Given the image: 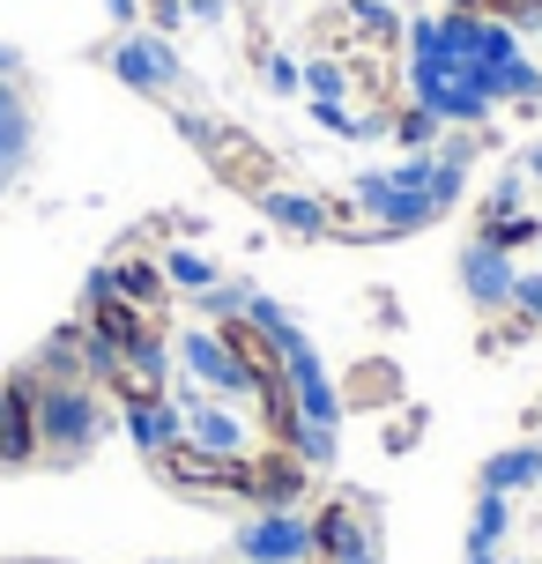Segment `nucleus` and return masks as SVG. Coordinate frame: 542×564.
Segmentation results:
<instances>
[{
    "label": "nucleus",
    "mask_w": 542,
    "mask_h": 564,
    "mask_svg": "<svg viewBox=\"0 0 542 564\" xmlns=\"http://www.w3.org/2000/svg\"><path fill=\"white\" fill-rule=\"evenodd\" d=\"M513 528V498H498V490H476V512H468V550H498Z\"/></svg>",
    "instance_id": "obj_19"
},
{
    "label": "nucleus",
    "mask_w": 542,
    "mask_h": 564,
    "mask_svg": "<svg viewBox=\"0 0 542 564\" xmlns=\"http://www.w3.org/2000/svg\"><path fill=\"white\" fill-rule=\"evenodd\" d=\"M178 23H186V8H178V0H142V30H156V37H172Z\"/></svg>",
    "instance_id": "obj_25"
},
{
    "label": "nucleus",
    "mask_w": 542,
    "mask_h": 564,
    "mask_svg": "<svg viewBox=\"0 0 542 564\" xmlns=\"http://www.w3.org/2000/svg\"><path fill=\"white\" fill-rule=\"evenodd\" d=\"M424 431H431V409H424V401H416V409L401 401V409H387V438H379V446H387V453L401 460V453H416V446H424Z\"/></svg>",
    "instance_id": "obj_21"
},
{
    "label": "nucleus",
    "mask_w": 542,
    "mask_h": 564,
    "mask_svg": "<svg viewBox=\"0 0 542 564\" xmlns=\"http://www.w3.org/2000/svg\"><path fill=\"white\" fill-rule=\"evenodd\" d=\"M498 564H513V557H498Z\"/></svg>",
    "instance_id": "obj_32"
},
{
    "label": "nucleus",
    "mask_w": 542,
    "mask_h": 564,
    "mask_svg": "<svg viewBox=\"0 0 542 564\" xmlns=\"http://www.w3.org/2000/svg\"><path fill=\"white\" fill-rule=\"evenodd\" d=\"M149 564H178V557H149Z\"/></svg>",
    "instance_id": "obj_31"
},
{
    "label": "nucleus",
    "mask_w": 542,
    "mask_h": 564,
    "mask_svg": "<svg viewBox=\"0 0 542 564\" xmlns=\"http://www.w3.org/2000/svg\"><path fill=\"white\" fill-rule=\"evenodd\" d=\"M178 8H186V23H208V30L230 15V0H178Z\"/></svg>",
    "instance_id": "obj_26"
},
{
    "label": "nucleus",
    "mask_w": 542,
    "mask_h": 564,
    "mask_svg": "<svg viewBox=\"0 0 542 564\" xmlns=\"http://www.w3.org/2000/svg\"><path fill=\"white\" fill-rule=\"evenodd\" d=\"M520 171H528V178H542V141L528 149V156H520Z\"/></svg>",
    "instance_id": "obj_29"
},
{
    "label": "nucleus",
    "mask_w": 542,
    "mask_h": 564,
    "mask_svg": "<svg viewBox=\"0 0 542 564\" xmlns=\"http://www.w3.org/2000/svg\"><path fill=\"white\" fill-rule=\"evenodd\" d=\"M75 319L89 327V341H97V349H172V312H156V305H142V297H127L105 260L89 268Z\"/></svg>",
    "instance_id": "obj_3"
},
{
    "label": "nucleus",
    "mask_w": 542,
    "mask_h": 564,
    "mask_svg": "<svg viewBox=\"0 0 542 564\" xmlns=\"http://www.w3.org/2000/svg\"><path fill=\"white\" fill-rule=\"evenodd\" d=\"M460 15H484V23H506V30H528L542 23V0H446Z\"/></svg>",
    "instance_id": "obj_22"
},
{
    "label": "nucleus",
    "mask_w": 542,
    "mask_h": 564,
    "mask_svg": "<svg viewBox=\"0 0 542 564\" xmlns=\"http://www.w3.org/2000/svg\"><path fill=\"white\" fill-rule=\"evenodd\" d=\"M260 83L275 89V97H305V59L297 53H268L260 59Z\"/></svg>",
    "instance_id": "obj_23"
},
{
    "label": "nucleus",
    "mask_w": 542,
    "mask_h": 564,
    "mask_svg": "<svg viewBox=\"0 0 542 564\" xmlns=\"http://www.w3.org/2000/svg\"><path fill=\"white\" fill-rule=\"evenodd\" d=\"M454 275H460V297L476 312H513V282H520V268H513V253H490V246H460V260H454Z\"/></svg>",
    "instance_id": "obj_10"
},
{
    "label": "nucleus",
    "mask_w": 542,
    "mask_h": 564,
    "mask_svg": "<svg viewBox=\"0 0 542 564\" xmlns=\"http://www.w3.org/2000/svg\"><path fill=\"white\" fill-rule=\"evenodd\" d=\"M97 349V341H89ZM97 387L119 409H149V401H172V349H97Z\"/></svg>",
    "instance_id": "obj_6"
},
{
    "label": "nucleus",
    "mask_w": 542,
    "mask_h": 564,
    "mask_svg": "<svg viewBox=\"0 0 542 564\" xmlns=\"http://www.w3.org/2000/svg\"><path fill=\"white\" fill-rule=\"evenodd\" d=\"M0 194H8V186H0Z\"/></svg>",
    "instance_id": "obj_35"
},
{
    "label": "nucleus",
    "mask_w": 542,
    "mask_h": 564,
    "mask_svg": "<svg viewBox=\"0 0 542 564\" xmlns=\"http://www.w3.org/2000/svg\"><path fill=\"white\" fill-rule=\"evenodd\" d=\"M45 564H59V557H45Z\"/></svg>",
    "instance_id": "obj_34"
},
{
    "label": "nucleus",
    "mask_w": 542,
    "mask_h": 564,
    "mask_svg": "<svg viewBox=\"0 0 542 564\" xmlns=\"http://www.w3.org/2000/svg\"><path fill=\"white\" fill-rule=\"evenodd\" d=\"M238 564H313V512H246Z\"/></svg>",
    "instance_id": "obj_7"
},
{
    "label": "nucleus",
    "mask_w": 542,
    "mask_h": 564,
    "mask_svg": "<svg viewBox=\"0 0 542 564\" xmlns=\"http://www.w3.org/2000/svg\"><path fill=\"white\" fill-rule=\"evenodd\" d=\"M23 468H45L37 453V409H30V371H0V476H23Z\"/></svg>",
    "instance_id": "obj_8"
},
{
    "label": "nucleus",
    "mask_w": 542,
    "mask_h": 564,
    "mask_svg": "<svg viewBox=\"0 0 542 564\" xmlns=\"http://www.w3.org/2000/svg\"><path fill=\"white\" fill-rule=\"evenodd\" d=\"M172 127H178V141L194 149L200 164H208V178H216V186H230L238 200H260L268 186H283V156H275V149L246 127V119L172 105Z\"/></svg>",
    "instance_id": "obj_1"
},
{
    "label": "nucleus",
    "mask_w": 542,
    "mask_h": 564,
    "mask_svg": "<svg viewBox=\"0 0 542 564\" xmlns=\"http://www.w3.org/2000/svg\"><path fill=\"white\" fill-rule=\"evenodd\" d=\"M542 476V438H520V446H498L476 468V490H498V498H513V490H535Z\"/></svg>",
    "instance_id": "obj_14"
},
{
    "label": "nucleus",
    "mask_w": 542,
    "mask_h": 564,
    "mask_svg": "<svg viewBox=\"0 0 542 564\" xmlns=\"http://www.w3.org/2000/svg\"><path fill=\"white\" fill-rule=\"evenodd\" d=\"M305 105H349V67L335 53H305Z\"/></svg>",
    "instance_id": "obj_20"
},
{
    "label": "nucleus",
    "mask_w": 542,
    "mask_h": 564,
    "mask_svg": "<svg viewBox=\"0 0 542 564\" xmlns=\"http://www.w3.org/2000/svg\"><path fill=\"white\" fill-rule=\"evenodd\" d=\"M105 15H112L119 30H142V0H105Z\"/></svg>",
    "instance_id": "obj_28"
},
{
    "label": "nucleus",
    "mask_w": 542,
    "mask_h": 564,
    "mask_svg": "<svg viewBox=\"0 0 542 564\" xmlns=\"http://www.w3.org/2000/svg\"><path fill=\"white\" fill-rule=\"evenodd\" d=\"M438 134H446V127H438L424 105H409V97H401L394 119H387V141H394L401 156H431V149H438Z\"/></svg>",
    "instance_id": "obj_17"
},
{
    "label": "nucleus",
    "mask_w": 542,
    "mask_h": 564,
    "mask_svg": "<svg viewBox=\"0 0 542 564\" xmlns=\"http://www.w3.org/2000/svg\"><path fill=\"white\" fill-rule=\"evenodd\" d=\"M394 8H401V0H394Z\"/></svg>",
    "instance_id": "obj_36"
},
{
    "label": "nucleus",
    "mask_w": 542,
    "mask_h": 564,
    "mask_svg": "<svg viewBox=\"0 0 542 564\" xmlns=\"http://www.w3.org/2000/svg\"><path fill=\"white\" fill-rule=\"evenodd\" d=\"M253 208L268 216V230H283V238H297V246H319V238H327V200L305 194V186H268Z\"/></svg>",
    "instance_id": "obj_12"
},
{
    "label": "nucleus",
    "mask_w": 542,
    "mask_h": 564,
    "mask_svg": "<svg viewBox=\"0 0 542 564\" xmlns=\"http://www.w3.org/2000/svg\"><path fill=\"white\" fill-rule=\"evenodd\" d=\"M335 387H343V409H349V416H387V409H401V401H409V379H401L394 357H357Z\"/></svg>",
    "instance_id": "obj_11"
},
{
    "label": "nucleus",
    "mask_w": 542,
    "mask_h": 564,
    "mask_svg": "<svg viewBox=\"0 0 542 564\" xmlns=\"http://www.w3.org/2000/svg\"><path fill=\"white\" fill-rule=\"evenodd\" d=\"M37 149V112H30V89L23 83H0V186H15Z\"/></svg>",
    "instance_id": "obj_13"
},
{
    "label": "nucleus",
    "mask_w": 542,
    "mask_h": 564,
    "mask_svg": "<svg viewBox=\"0 0 542 564\" xmlns=\"http://www.w3.org/2000/svg\"><path fill=\"white\" fill-rule=\"evenodd\" d=\"M30 409H37V453H45V468L89 460L97 438L112 431V401H105L97 379H45V371H30Z\"/></svg>",
    "instance_id": "obj_2"
},
{
    "label": "nucleus",
    "mask_w": 542,
    "mask_h": 564,
    "mask_svg": "<svg viewBox=\"0 0 542 564\" xmlns=\"http://www.w3.org/2000/svg\"><path fill=\"white\" fill-rule=\"evenodd\" d=\"M313 498V468L297 460L290 446H253V512H305Z\"/></svg>",
    "instance_id": "obj_9"
},
{
    "label": "nucleus",
    "mask_w": 542,
    "mask_h": 564,
    "mask_svg": "<svg viewBox=\"0 0 542 564\" xmlns=\"http://www.w3.org/2000/svg\"><path fill=\"white\" fill-rule=\"evenodd\" d=\"M164 282L186 290V297H200V290H216V282H224V268L200 253V246H164Z\"/></svg>",
    "instance_id": "obj_18"
},
{
    "label": "nucleus",
    "mask_w": 542,
    "mask_h": 564,
    "mask_svg": "<svg viewBox=\"0 0 542 564\" xmlns=\"http://www.w3.org/2000/svg\"><path fill=\"white\" fill-rule=\"evenodd\" d=\"M105 67H112L134 97H149V105H178V89L194 83L186 59H178V45L156 37V30H119L112 45H105Z\"/></svg>",
    "instance_id": "obj_4"
},
{
    "label": "nucleus",
    "mask_w": 542,
    "mask_h": 564,
    "mask_svg": "<svg viewBox=\"0 0 542 564\" xmlns=\"http://www.w3.org/2000/svg\"><path fill=\"white\" fill-rule=\"evenodd\" d=\"M535 490H542V476H535Z\"/></svg>",
    "instance_id": "obj_33"
},
{
    "label": "nucleus",
    "mask_w": 542,
    "mask_h": 564,
    "mask_svg": "<svg viewBox=\"0 0 542 564\" xmlns=\"http://www.w3.org/2000/svg\"><path fill=\"white\" fill-rule=\"evenodd\" d=\"M513 312L528 319V327H542V268H535V275L520 268V282H513Z\"/></svg>",
    "instance_id": "obj_24"
},
{
    "label": "nucleus",
    "mask_w": 542,
    "mask_h": 564,
    "mask_svg": "<svg viewBox=\"0 0 542 564\" xmlns=\"http://www.w3.org/2000/svg\"><path fill=\"white\" fill-rule=\"evenodd\" d=\"M172 357H178V379H194L200 394L230 401V409H253V379H246V365L230 357V341L208 327V319H186L172 335Z\"/></svg>",
    "instance_id": "obj_5"
},
{
    "label": "nucleus",
    "mask_w": 542,
    "mask_h": 564,
    "mask_svg": "<svg viewBox=\"0 0 542 564\" xmlns=\"http://www.w3.org/2000/svg\"><path fill=\"white\" fill-rule=\"evenodd\" d=\"M476 246H490V253H528V246H542V216H535V208L476 216Z\"/></svg>",
    "instance_id": "obj_16"
},
{
    "label": "nucleus",
    "mask_w": 542,
    "mask_h": 564,
    "mask_svg": "<svg viewBox=\"0 0 542 564\" xmlns=\"http://www.w3.org/2000/svg\"><path fill=\"white\" fill-rule=\"evenodd\" d=\"M468 564H498V550H468Z\"/></svg>",
    "instance_id": "obj_30"
},
{
    "label": "nucleus",
    "mask_w": 542,
    "mask_h": 564,
    "mask_svg": "<svg viewBox=\"0 0 542 564\" xmlns=\"http://www.w3.org/2000/svg\"><path fill=\"white\" fill-rule=\"evenodd\" d=\"M119 431L134 438V453H142V460H156L164 446H178V438H186V416H178V401H149V409H119Z\"/></svg>",
    "instance_id": "obj_15"
},
{
    "label": "nucleus",
    "mask_w": 542,
    "mask_h": 564,
    "mask_svg": "<svg viewBox=\"0 0 542 564\" xmlns=\"http://www.w3.org/2000/svg\"><path fill=\"white\" fill-rule=\"evenodd\" d=\"M371 319H379V327H401V297L394 290H371Z\"/></svg>",
    "instance_id": "obj_27"
}]
</instances>
